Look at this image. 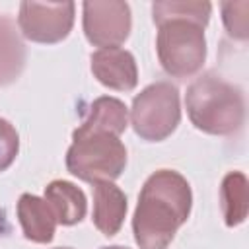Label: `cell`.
<instances>
[{"mask_svg": "<svg viewBox=\"0 0 249 249\" xmlns=\"http://www.w3.org/2000/svg\"><path fill=\"white\" fill-rule=\"evenodd\" d=\"M128 113L123 101L115 97H99L91 103L89 115L76 128V132H109L119 136L124 132Z\"/></svg>", "mask_w": 249, "mask_h": 249, "instance_id": "4fadbf2b", "label": "cell"}, {"mask_svg": "<svg viewBox=\"0 0 249 249\" xmlns=\"http://www.w3.org/2000/svg\"><path fill=\"white\" fill-rule=\"evenodd\" d=\"M25 66V45L12 18L0 16V86L16 82Z\"/></svg>", "mask_w": 249, "mask_h": 249, "instance_id": "8fae6325", "label": "cell"}, {"mask_svg": "<svg viewBox=\"0 0 249 249\" xmlns=\"http://www.w3.org/2000/svg\"><path fill=\"white\" fill-rule=\"evenodd\" d=\"M74 23L72 2H21L18 25L21 33L37 43L62 41Z\"/></svg>", "mask_w": 249, "mask_h": 249, "instance_id": "8992f818", "label": "cell"}, {"mask_svg": "<svg viewBox=\"0 0 249 249\" xmlns=\"http://www.w3.org/2000/svg\"><path fill=\"white\" fill-rule=\"evenodd\" d=\"M158 27L156 47L163 70L175 78L196 74L206 56L204 27L191 19H167Z\"/></svg>", "mask_w": 249, "mask_h": 249, "instance_id": "277c9868", "label": "cell"}, {"mask_svg": "<svg viewBox=\"0 0 249 249\" xmlns=\"http://www.w3.org/2000/svg\"><path fill=\"white\" fill-rule=\"evenodd\" d=\"M84 31L95 47H119L130 33V8L126 2H84Z\"/></svg>", "mask_w": 249, "mask_h": 249, "instance_id": "52a82bcc", "label": "cell"}, {"mask_svg": "<svg viewBox=\"0 0 249 249\" xmlns=\"http://www.w3.org/2000/svg\"><path fill=\"white\" fill-rule=\"evenodd\" d=\"M222 212L228 226H237L245 220L249 208V187L247 179L239 171H231L222 181Z\"/></svg>", "mask_w": 249, "mask_h": 249, "instance_id": "5bb4252c", "label": "cell"}, {"mask_svg": "<svg viewBox=\"0 0 249 249\" xmlns=\"http://www.w3.org/2000/svg\"><path fill=\"white\" fill-rule=\"evenodd\" d=\"M103 249H128V247H119V245H113V247H103Z\"/></svg>", "mask_w": 249, "mask_h": 249, "instance_id": "d6986e66", "label": "cell"}, {"mask_svg": "<svg viewBox=\"0 0 249 249\" xmlns=\"http://www.w3.org/2000/svg\"><path fill=\"white\" fill-rule=\"evenodd\" d=\"M58 249H70V247H58Z\"/></svg>", "mask_w": 249, "mask_h": 249, "instance_id": "ffe728a7", "label": "cell"}, {"mask_svg": "<svg viewBox=\"0 0 249 249\" xmlns=\"http://www.w3.org/2000/svg\"><path fill=\"white\" fill-rule=\"evenodd\" d=\"M185 105L193 124L208 134H231L241 128L245 119L241 91L212 72L198 76L189 86Z\"/></svg>", "mask_w": 249, "mask_h": 249, "instance_id": "7a4b0ae2", "label": "cell"}, {"mask_svg": "<svg viewBox=\"0 0 249 249\" xmlns=\"http://www.w3.org/2000/svg\"><path fill=\"white\" fill-rule=\"evenodd\" d=\"M8 231H10V226H8V220H6V212L0 208V235H4Z\"/></svg>", "mask_w": 249, "mask_h": 249, "instance_id": "ac0fdd59", "label": "cell"}, {"mask_svg": "<svg viewBox=\"0 0 249 249\" xmlns=\"http://www.w3.org/2000/svg\"><path fill=\"white\" fill-rule=\"evenodd\" d=\"M91 72L95 78L119 91H128L136 86L138 82V70L134 56L119 47H109V49H99L97 53L91 54Z\"/></svg>", "mask_w": 249, "mask_h": 249, "instance_id": "ba28073f", "label": "cell"}, {"mask_svg": "<svg viewBox=\"0 0 249 249\" xmlns=\"http://www.w3.org/2000/svg\"><path fill=\"white\" fill-rule=\"evenodd\" d=\"M18 218L27 239L35 243H49L54 233L56 218L45 198L35 195H21L18 202Z\"/></svg>", "mask_w": 249, "mask_h": 249, "instance_id": "30bf717a", "label": "cell"}, {"mask_svg": "<svg viewBox=\"0 0 249 249\" xmlns=\"http://www.w3.org/2000/svg\"><path fill=\"white\" fill-rule=\"evenodd\" d=\"M126 214V196L111 181L93 183V224L95 228L111 237L115 235Z\"/></svg>", "mask_w": 249, "mask_h": 249, "instance_id": "9c48e42d", "label": "cell"}, {"mask_svg": "<svg viewBox=\"0 0 249 249\" xmlns=\"http://www.w3.org/2000/svg\"><path fill=\"white\" fill-rule=\"evenodd\" d=\"M66 154V167L78 179L99 183L117 179L126 165V148L109 132H76Z\"/></svg>", "mask_w": 249, "mask_h": 249, "instance_id": "3957f363", "label": "cell"}, {"mask_svg": "<svg viewBox=\"0 0 249 249\" xmlns=\"http://www.w3.org/2000/svg\"><path fill=\"white\" fill-rule=\"evenodd\" d=\"M179 91L171 82H156L144 88L132 101L130 121L144 140H163L179 124Z\"/></svg>", "mask_w": 249, "mask_h": 249, "instance_id": "5b68a950", "label": "cell"}, {"mask_svg": "<svg viewBox=\"0 0 249 249\" xmlns=\"http://www.w3.org/2000/svg\"><path fill=\"white\" fill-rule=\"evenodd\" d=\"M222 16H224V25L231 37L235 39L249 37V2L247 0L224 2Z\"/></svg>", "mask_w": 249, "mask_h": 249, "instance_id": "2e32d148", "label": "cell"}, {"mask_svg": "<svg viewBox=\"0 0 249 249\" xmlns=\"http://www.w3.org/2000/svg\"><path fill=\"white\" fill-rule=\"evenodd\" d=\"M191 187L183 175L171 169L152 173L138 198L132 218L134 239L140 249H167L175 231L191 212Z\"/></svg>", "mask_w": 249, "mask_h": 249, "instance_id": "6da1fadb", "label": "cell"}, {"mask_svg": "<svg viewBox=\"0 0 249 249\" xmlns=\"http://www.w3.org/2000/svg\"><path fill=\"white\" fill-rule=\"evenodd\" d=\"M19 150V136L16 128L6 121L0 119V171L8 169L16 160Z\"/></svg>", "mask_w": 249, "mask_h": 249, "instance_id": "e0dca14e", "label": "cell"}, {"mask_svg": "<svg viewBox=\"0 0 249 249\" xmlns=\"http://www.w3.org/2000/svg\"><path fill=\"white\" fill-rule=\"evenodd\" d=\"M210 2H156L152 6V14H154V21L160 25L167 19H191L198 25H206L208 18H210Z\"/></svg>", "mask_w": 249, "mask_h": 249, "instance_id": "9a60e30c", "label": "cell"}, {"mask_svg": "<svg viewBox=\"0 0 249 249\" xmlns=\"http://www.w3.org/2000/svg\"><path fill=\"white\" fill-rule=\"evenodd\" d=\"M45 200L51 206L56 224L72 226L78 224L86 214L84 193L68 181H53L45 189Z\"/></svg>", "mask_w": 249, "mask_h": 249, "instance_id": "7c38bea8", "label": "cell"}]
</instances>
